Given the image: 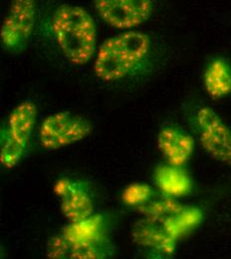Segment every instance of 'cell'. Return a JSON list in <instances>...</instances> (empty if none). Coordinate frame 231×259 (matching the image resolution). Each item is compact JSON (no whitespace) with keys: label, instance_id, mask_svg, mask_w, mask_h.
<instances>
[{"label":"cell","instance_id":"cell-1","mask_svg":"<svg viewBox=\"0 0 231 259\" xmlns=\"http://www.w3.org/2000/svg\"><path fill=\"white\" fill-rule=\"evenodd\" d=\"M154 56V43L150 35L127 30L102 43L94 62V72L106 83L129 80L150 71Z\"/></svg>","mask_w":231,"mask_h":259},{"label":"cell","instance_id":"cell-2","mask_svg":"<svg viewBox=\"0 0 231 259\" xmlns=\"http://www.w3.org/2000/svg\"><path fill=\"white\" fill-rule=\"evenodd\" d=\"M55 41L67 60L74 66L90 62L97 52V24L83 7L62 4L53 14Z\"/></svg>","mask_w":231,"mask_h":259},{"label":"cell","instance_id":"cell-3","mask_svg":"<svg viewBox=\"0 0 231 259\" xmlns=\"http://www.w3.org/2000/svg\"><path fill=\"white\" fill-rule=\"evenodd\" d=\"M37 107L27 99L17 105L1 129L0 162L5 168H13L21 161L29 144L35 122Z\"/></svg>","mask_w":231,"mask_h":259},{"label":"cell","instance_id":"cell-4","mask_svg":"<svg viewBox=\"0 0 231 259\" xmlns=\"http://www.w3.org/2000/svg\"><path fill=\"white\" fill-rule=\"evenodd\" d=\"M193 126L204 152L213 160L231 165V128L210 107L200 106L193 115Z\"/></svg>","mask_w":231,"mask_h":259},{"label":"cell","instance_id":"cell-5","mask_svg":"<svg viewBox=\"0 0 231 259\" xmlns=\"http://www.w3.org/2000/svg\"><path fill=\"white\" fill-rule=\"evenodd\" d=\"M93 131V124L81 115L59 112L48 116L39 128V141L43 149L55 151L78 143Z\"/></svg>","mask_w":231,"mask_h":259},{"label":"cell","instance_id":"cell-6","mask_svg":"<svg viewBox=\"0 0 231 259\" xmlns=\"http://www.w3.org/2000/svg\"><path fill=\"white\" fill-rule=\"evenodd\" d=\"M35 21V0H11L0 30L3 48L12 53L23 51L33 33Z\"/></svg>","mask_w":231,"mask_h":259},{"label":"cell","instance_id":"cell-7","mask_svg":"<svg viewBox=\"0 0 231 259\" xmlns=\"http://www.w3.org/2000/svg\"><path fill=\"white\" fill-rule=\"evenodd\" d=\"M95 8L109 26L129 30L151 18L154 3L152 0H95Z\"/></svg>","mask_w":231,"mask_h":259},{"label":"cell","instance_id":"cell-8","mask_svg":"<svg viewBox=\"0 0 231 259\" xmlns=\"http://www.w3.org/2000/svg\"><path fill=\"white\" fill-rule=\"evenodd\" d=\"M55 192L60 198L61 211L70 224L94 215V199L86 183L61 179L55 186Z\"/></svg>","mask_w":231,"mask_h":259},{"label":"cell","instance_id":"cell-9","mask_svg":"<svg viewBox=\"0 0 231 259\" xmlns=\"http://www.w3.org/2000/svg\"><path fill=\"white\" fill-rule=\"evenodd\" d=\"M158 148L165 162L175 166H184L195 151V139L186 130L177 125L168 124L160 130Z\"/></svg>","mask_w":231,"mask_h":259},{"label":"cell","instance_id":"cell-10","mask_svg":"<svg viewBox=\"0 0 231 259\" xmlns=\"http://www.w3.org/2000/svg\"><path fill=\"white\" fill-rule=\"evenodd\" d=\"M112 253V245L105 238L97 242H75L62 234L51 238L47 254L51 258H106Z\"/></svg>","mask_w":231,"mask_h":259},{"label":"cell","instance_id":"cell-11","mask_svg":"<svg viewBox=\"0 0 231 259\" xmlns=\"http://www.w3.org/2000/svg\"><path fill=\"white\" fill-rule=\"evenodd\" d=\"M203 86L208 96L220 100L231 94V61L217 56L211 58L203 72Z\"/></svg>","mask_w":231,"mask_h":259},{"label":"cell","instance_id":"cell-12","mask_svg":"<svg viewBox=\"0 0 231 259\" xmlns=\"http://www.w3.org/2000/svg\"><path fill=\"white\" fill-rule=\"evenodd\" d=\"M154 181L161 192L172 197H181L193 191V181L183 166L162 163L156 167Z\"/></svg>","mask_w":231,"mask_h":259},{"label":"cell","instance_id":"cell-13","mask_svg":"<svg viewBox=\"0 0 231 259\" xmlns=\"http://www.w3.org/2000/svg\"><path fill=\"white\" fill-rule=\"evenodd\" d=\"M202 219L201 210L196 206L178 207L172 212V215L165 220L163 228L170 237L176 240L198 227Z\"/></svg>","mask_w":231,"mask_h":259},{"label":"cell","instance_id":"cell-14","mask_svg":"<svg viewBox=\"0 0 231 259\" xmlns=\"http://www.w3.org/2000/svg\"><path fill=\"white\" fill-rule=\"evenodd\" d=\"M62 235L75 242H97L105 239L103 236V221L101 217L92 215L91 218L71 224L67 227Z\"/></svg>","mask_w":231,"mask_h":259},{"label":"cell","instance_id":"cell-15","mask_svg":"<svg viewBox=\"0 0 231 259\" xmlns=\"http://www.w3.org/2000/svg\"><path fill=\"white\" fill-rule=\"evenodd\" d=\"M154 195L152 188L145 184H133L123 193V200L127 205L136 206L148 202Z\"/></svg>","mask_w":231,"mask_h":259}]
</instances>
